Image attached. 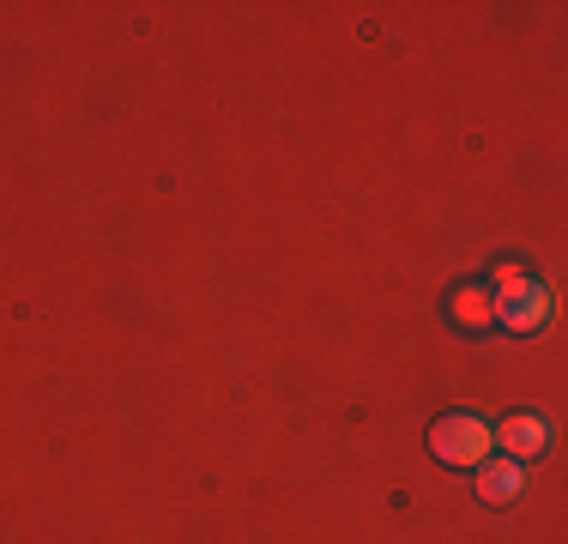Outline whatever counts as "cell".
<instances>
[{
    "label": "cell",
    "mask_w": 568,
    "mask_h": 544,
    "mask_svg": "<svg viewBox=\"0 0 568 544\" xmlns=\"http://www.w3.org/2000/svg\"><path fill=\"white\" fill-rule=\"evenodd\" d=\"M429 447H436L442 466H484L496 442H490V430H484V417L454 412V417H436V430H429Z\"/></svg>",
    "instance_id": "obj_1"
},
{
    "label": "cell",
    "mask_w": 568,
    "mask_h": 544,
    "mask_svg": "<svg viewBox=\"0 0 568 544\" xmlns=\"http://www.w3.org/2000/svg\"><path fill=\"white\" fill-rule=\"evenodd\" d=\"M490 442H496V447H508V460H532L538 447H545V424H538V417H526V412H520V417H508V424L496 430Z\"/></svg>",
    "instance_id": "obj_2"
},
{
    "label": "cell",
    "mask_w": 568,
    "mask_h": 544,
    "mask_svg": "<svg viewBox=\"0 0 568 544\" xmlns=\"http://www.w3.org/2000/svg\"><path fill=\"white\" fill-rule=\"evenodd\" d=\"M503 321L514 326V333H526V326L545 321V291H526L520 272H508V309H503Z\"/></svg>",
    "instance_id": "obj_3"
},
{
    "label": "cell",
    "mask_w": 568,
    "mask_h": 544,
    "mask_svg": "<svg viewBox=\"0 0 568 544\" xmlns=\"http://www.w3.org/2000/svg\"><path fill=\"white\" fill-rule=\"evenodd\" d=\"M484 502H508L514 490H520V466L514 460H484Z\"/></svg>",
    "instance_id": "obj_4"
},
{
    "label": "cell",
    "mask_w": 568,
    "mask_h": 544,
    "mask_svg": "<svg viewBox=\"0 0 568 544\" xmlns=\"http://www.w3.org/2000/svg\"><path fill=\"white\" fill-rule=\"evenodd\" d=\"M454 315H459V326H478V321H490L496 309H490V296H478V291H459V296H454Z\"/></svg>",
    "instance_id": "obj_5"
}]
</instances>
